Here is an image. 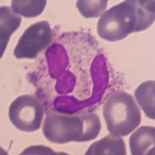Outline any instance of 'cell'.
I'll return each mask as SVG.
<instances>
[{"label":"cell","mask_w":155,"mask_h":155,"mask_svg":"<svg viewBox=\"0 0 155 155\" xmlns=\"http://www.w3.org/2000/svg\"><path fill=\"white\" fill-rule=\"evenodd\" d=\"M22 18L16 14L12 8L2 6L0 8V41H1V57H2L9 39L19 27Z\"/></svg>","instance_id":"8"},{"label":"cell","mask_w":155,"mask_h":155,"mask_svg":"<svg viewBox=\"0 0 155 155\" xmlns=\"http://www.w3.org/2000/svg\"><path fill=\"white\" fill-rule=\"evenodd\" d=\"M154 18L153 0H127L113 6L101 16L97 32L106 41H119L132 33L149 28Z\"/></svg>","instance_id":"1"},{"label":"cell","mask_w":155,"mask_h":155,"mask_svg":"<svg viewBox=\"0 0 155 155\" xmlns=\"http://www.w3.org/2000/svg\"><path fill=\"white\" fill-rule=\"evenodd\" d=\"M154 81H147L142 83L136 89L134 96L140 108L148 118L155 119L154 106Z\"/></svg>","instance_id":"9"},{"label":"cell","mask_w":155,"mask_h":155,"mask_svg":"<svg viewBox=\"0 0 155 155\" xmlns=\"http://www.w3.org/2000/svg\"><path fill=\"white\" fill-rule=\"evenodd\" d=\"M107 2L106 0H79L76 3V6L84 17H98L104 13Z\"/></svg>","instance_id":"11"},{"label":"cell","mask_w":155,"mask_h":155,"mask_svg":"<svg viewBox=\"0 0 155 155\" xmlns=\"http://www.w3.org/2000/svg\"><path fill=\"white\" fill-rule=\"evenodd\" d=\"M53 32L48 21L37 22L29 27L19 39L13 54L18 59H34L51 44Z\"/></svg>","instance_id":"5"},{"label":"cell","mask_w":155,"mask_h":155,"mask_svg":"<svg viewBox=\"0 0 155 155\" xmlns=\"http://www.w3.org/2000/svg\"><path fill=\"white\" fill-rule=\"evenodd\" d=\"M9 117L12 124L19 130L34 132L41 127L44 109L35 97L23 95L11 103Z\"/></svg>","instance_id":"4"},{"label":"cell","mask_w":155,"mask_h":155,"mask_svg":"<svg viewBox=\"0 0 155 155\" xmlns=\"http://www.w3.org/2000/svg\"><path fill=\"white\" fill-rule=\"evenodd\" d=\"M100 130V120L95 113L67 115L53 112L46 116L42 127L45 138L54 143L86 142L95 139Z\"/></svg>","instance_id":"2"},{"label":"cell","mask_w":155,"mask_h":155,"mask_svg":"<svg viewBox=\"0 0 155 155\" xmlns=\"http://www.w3.org/2000/svg\"><path fill=\"white\" fill-rule=\"evenodd\" d=\"M103 116L108 130L121 137L131 134L141 122L140 109L133 95L125 92H114L108 97Z\"/></svg>","instance_id":"3"},{"label":"cell","mask_w":155,"mask_h":155,"mask_svg":"<svg viewBox=\"0 0 155 155\" xmlns=\"http://www.w3.org/2000/svg\"><path fill=\"white\" fill-rule=\"evenodd\" d=\"M45 152L46 153H49V154H56V153L51 150L50 148L45 147L44 146H37V147H31L30 148H27V150H25L22 153V154H34L36 153L37 152Z\"/></svg>","instance_id":"12"},{"label":"cell","mask_w":155,"mask_h":155,"mask_svg":"<svg viewBox=\"0 0 155 155\" xmlns=\"http://www.w3.org/2000/svg\"><path fill=\"white\" fill-rule=\"evenodd\" d=\"M155 128L143 126L130 137V148L133 155L154 154Z\"/></svg>","instance_id":"6"},{"label":"cell","mask_w":155,"mask_h":155,"mask_svg":"<svg viewBox=\"0 0 155 155\" xmlns=\"http://www.w3.org/2000/svg\"><path fill=\"white\" fill-rule=\"evenodd\" d=\"M125 155L126 144L121 136L109 134L92 143L85 155Z\"/></svg>","instance_id":"7"},{"label":"cell","mask_w":155,"mask_h":155,"mask_svg":"<svg viewBox=\"0 0 155 155\" xmlns=\"http://www.w3.org/2000/svg\"><path fill=\"white\" fill-rule=\"evenodd\" d=\"M46 5V0H12L11 8L18 15L35 17L44 12Z\"/></svg>","instance_id":"10"}]
</instances>
